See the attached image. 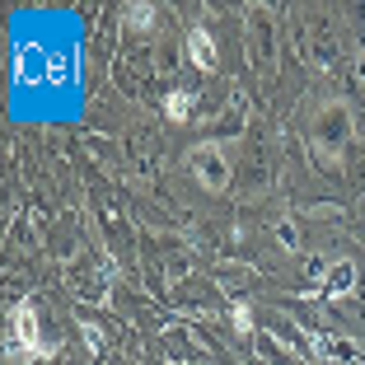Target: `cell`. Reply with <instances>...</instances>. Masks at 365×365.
<instances>
[{
    "label": "cell",
    "instance_id": "4",
    "mask_svg": "<svg viewBox=\"0 0 365 365\" xmlns=\"http://www.w3.org/2000/svg\"><path fill=\"white\" fill-rule=\"evenodd\" d=\"M164 113H169L173 122H182L187 113H192V94H187V89H178V94H169V98H164Z\"/></svg>",
    "mask_w": 365,
    "mask_h": 365
},
{
    "label": "cell",
    "instance_id": "3",
    "mask_svg": "<svg viewBox=\"0 0 365 365\" xmlns=\"http://www.w3.org/2000/svg\"><path fill=\"white\" fill-rule=\"evenodd\" d=\"M187 61L202 66V71H215V43L206 29H192L187 33Z\"/></svg>",
    "mask_w": 365,
    "mask_h": 365
},
{
    "label": "cell",
    "instance_id": "6",
    "mask_svg": "<svg viewBox=\"0 0 365 365\" xmlns=\"http://www.w3.org/2000/svg\"><path fill=\"white\" fill-rule=\"evenodd\" d=\"M131 24L145 29V24H150V5H131Z\"/></svg>",
    "mask_w": 365,
    "mask_h": 365
},
{
    "label": "cell",
    "instance_id": "5",
    "mask_svg": "<svg viewBox=\"0 0 365 365\" xmlns=\"http://www.w3.org/2000/svg\"><path fill=\"white\" fill-rule=\"evenodd\" d=\"M235 328L239 333H253V314H248V304H235Z\"/></svg>",
    "mask_w": 365,
    "mask_h": 365
},
{
    "label": "cell",
    "instance_id": "1",
    "mask_svg": "<svg viewBox=\"0 0 365 365\" xmlns=\"http://www.w3.org/2000/svg\"><path fill=\"white\" fill-rule=\"evenodd\" d=\"M14 337H19L24 356L43 351V333H38V314H33V304H19V309H14Z\"/></svg>",
    "mask_w": 365,
    "mask_h": 365
},
{
    "label": "cell",
    "instance_id": "2",
    "mask_svg": "<svg viewBox=\"0 0 365 365\" xmlns=\"http://www.w3.org/2000/svg\"><path fill=\"white\" fill-rule=\"evenodd\" d=\"M192 173L206 182V187H220L225 182V164H220V145H202L192 150Z\"/></svg>",
    "mask_w": 365,
    "mask_h": 365
}]
</instances>
